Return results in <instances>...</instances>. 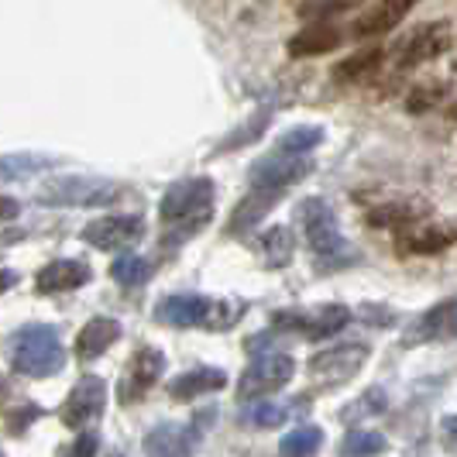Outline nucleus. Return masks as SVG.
Here are the masks:
<instances>
[{
	"label": "nucleus",
	"instance_id": "nucleus-19",
	"mask_svg": "<svg viewBox=\"0 0 457 457\" xmlns=\"http://www.w3.org/2000/svg\"><path fill=\"white\" fill-rule=\"evenodd\" d=\"M117 337H120V323L111 320V317H93V320L79 330V337H76V354H79L83 361H93V358H100Z\"/></svg>",
	"mask_w": 457,
	"mask_h": 457
},
{
	"label": "nucleus",
	"instance_id": "nucleus-40",
	"mask_svg": "<svg viewBox=\"0 0 457 457\" xmlns=\"http://www.w3.org/2000/svg\"><path fill=\"white\" fill-rule=\"evenodd\" d=\"M24 237V230H7V234H0V245H7V241H18Z\"/></svg>",
	"mask_w": 457,
	"mask_h": 457
},
{
	"label": "nucleus",
	"instance_id": "nucleus-18",
	"mask_svg": "<svg viewBox=\"0 0 457 457\" xmlns=\"http://www.w3.org/2000/svg\"><path fill=\"white\" fill-rule=\"evenodd\" d=\"M228 386V375L220 368H196V371H186L179 378L169 382V395L179 399V403H189L196 395H206V392H220Z\"/></svg>",
	"mask_w": 457,
	"mask_h": 457
},
{
	"label": "nucleus",
	"instance_id": "nucleus-41",
	"mask_svg": "<svg viewBox=\"0 0 457 457\" xmlns=\"http://www.w3.org/2000/svg\"><path fill=\"white\" fill-rule=\"evenodd\" d=\"M111 457H120V454H111Z\"/></svg>",
	"mask_w": 457,
	"mask_h": 457
},
{
	"label": "nucleus",
	"instance_id": "nucleus-42",
	"mask_svg": "<svg viewBox=\"0 0 457 457\" xmlns=\"http://www.w3.org/2000/svg\"><path fill=\"white\" fill-rule=\"evenodd\" d=\"M0 457H4V451H0Z\"/></svg>",
	"mask_w": 457,
	"mask_h": 457
},
{
	"label": "nucleus",
	"instance_id": "nucleus-33",
	"mask_svg": "<svg viewBox=\"0 0 457 457\" xmlns=\"http://www.w3.org/2000/svg\"><path fill=\"white\" fill-rule=\"evenodd\" d=\"M410 210L406 206H386V210H375L371 213V224L375 228H403V224H410Z\"/></svg>",
	"mask_w": 457,
	"mask_h": 457
},
{
	"label": "nucleus",
	"instance_id": "nucleus-14",
	"mask_svg": "<svg viewBox=\"0 0 457 457\" xmlns=\"http://www.w3.org/2000/svg\"><path fill=\"white\" fill-rule=\"evenodd\" d=\"M447 46H451V28L444 21H430L403 46V59H399V62H403V66H420V62H427V59H436Z\"/></svg>",
	"mask_w": 457,
	"mask_h": 457
},
{
	"label": "nucleus",
	"instance_id": "nucleus-12",
	"mask_svg": "<svg viewBox=\"0 0 457 457\" xmlns=\"http://www.w3.org/2000/svg\"><path fill=\"white\" fill-rule=\"evenodd\" d=\"M423 341H457V299H444L434 310H427L420 320L412 323L406 334V344Z\"/></svg>",
	"mask_w": 457,
	"mask_h": 457
},
{
	"label": "nucleus",
	"instance_id": "nucleus-30",
	"mask_svg": "<svg viewBox=\"0 0 457 457\" xmlns=\"http://www.w3.org/2000/svg\"><path fill=\"white\" fill-rule=\"evenodd\" d=\"M269 117H272V111H269V107H262V111H258V114H254L245 128H237V131H234V137H228V141L220 145V152H230V148H237V145H248V141H254V137L265 131Z\"/></svg>",
	"mask_w": 457,
	"mask_h": 457
},
{
	"label": "nucleus",
	"instance_id": "nucleus-22",
	"mask_svg": "<svg viewBox=\"0 0 457 457\" xmlns=\"http://www.w3.org/2000/svg\"><path fill=\"white\" fill-rule=\"evenodd\" d=\"M55 165L52 155H38V152H14V155H0V183H18V179H31L38 172H48Z\"/></svg>",
	"mask_w": 457,
	"mask_h": 457
},
{
	"label": "nucleus",
	"instance_id": "nucleus-1",
	"mask_svg": "<svg viewBox=\"0 0 457 457\" xmlns=\"http://www.w3.org/2000/svg\"><path fill=\"white\" fill-rule=\"evenodd\" d=\"M7 361L18 375H28V378H48L55 371H62L66 365V351H62V341L52 327H42V323H31V327H21L11 334L7 341Z\"/></svg>",
	"mask_w": 457,
	"mask_h": 457
},
{
	"label": "nucleus",
	"instance_id": "nucleus-8",
	"mask_svg": "<svg viewBox=\"0 0 457 457\" xmlns=\"http://www.w3.org/2000/svg\"><path fill=\"white\" fill-rule=\"evenodd\" d=\"M104 406H107V386H104V378L83 375L66 395L59 416H62V423H66L69 430H83V427H90L93 420L104 412Z\"/></svg>",
	"mask_w": 457,
	"mask_h": 457
},
{
	"label": "nucleus",
	"instance_id": "nucleus-11",
	"mask_svg": "<svg viewBox=\"0 0 457 457\" xmlns=\"http://www.w3.org/2000/svg\"><path fill=\"white\" fill-rule=\"evenodd\" d=\"M275 323H289L303 337L320 341V337H330V334H337L341 327L351 323V310L347 306H320L313 313H278Z\"/></svg>",
	"mask_w": 457,
	"mask_h": 457
},
{
	"label": "nucleus",
	"instance_id": "nucleus-3",
	"mask_svg": "<svg viewBox=\"0 0 457 457\" xmlns=\"http://www.w3.org/2000/svg\"><path fill=\"white\" fill-rule=\"evenodd\" d=\"M245 303H228V299L210 296H169L159 303L155 320L172 323V327H204V330H230L237 317L245 313Z\"/></svg>",
	"mask_w": 457,
	"mask_h": 457
},
{
	"label": "nucleus",
	"instance_id": "nucleus-24",
	"mask_svg": "<svg viewBox=\"0 0 457 457\" xmlns=\"http://www.w3.org/2000/svg\"><path fill=\"white\" fill-rule=\"evenodd\" d=\"M382 66V48H365V52H354L351 59H344L334 66V76L344 83H354V79H368L375 76V69Z\"/></svg>",
	"mask_w": 457,
	"mask_h": 457
},
{
	"label": "nucleus",
	"instance_id": "nucleus-37",
	"mask_svg": "<svg viewBox=\"0 0 457 457\" xmlns=\"http://www.w3.org/2000/svg\"><path fill=\"white\" fill-rule=\"evenodd\" d=\"M18 217V204L11 200V196H0V224H7V220H14Z\"/></svg>",
	"mask_w": 457,
	"mask_h": 457
},
{
	"label": "nucleus",
	"instance_id": "nucleus-38",
	"mask_svg": "<svg viewBox=\"0 0 457 457\" xmlns=\"http://www.w3.org/2000/svg\"><path fill=\"white\" fill-rule=\"evenodd\" d=\"M440 430H444V436H447L451 444H457V416H447V420L440 423Z\"/></svg>",
	"mask_w": 457,
	"mask_h": 457
},
{
	"label": "nucleus",
	"instance_id": "nucleus-36",
	"mask_svg": "<svg viewBox=\"0 0 457 457\" xmlns=\"http://www.w3.org/2000/svg\"><path fill=\"white\" fill-rule=\"evenodd\" d=\"M296 11L303 14V18H323V24H327V18L351 11V4H299Z\"/></svg>",
	"mask_w": 457,
	"mask_h": 457
},
{
	"label": "nucleus",
	"instance_id": "nucleus-4",
	"mask_svg": "<svg viewBox=\"0 0 457 457\" xmlns=\"http://www.w3.org/2000/svg\"><path fill=\"white\" fill-rule=\"evenodd\" d=\"M117 186L107 179H96V176H62V179H52V183L38 193V204L42 206H107L114 204Z\"/></svg>",
	"mask_w": 457,
	"mask_h": 457
},
{
	"label": "nucleus",
	"instance_id": "nucleus-17",
	"mask_svg": "<svg viewBox=\"0 0 457 457\" xmlns=\"http://www.w3.org/2000/svg\"><path fill=\"white\" fill-rule=\"evenodd\" d=\"M341 46V31L334 24H306L299 35L289 38V55L296 59H313V55H323V52H334Z\"/></svg>",
	"mask_w": 457,
	"mask_h": 457
},
{
	"label": "nucleus",
	"instance_id": "nucleus-28",
	"mask_svg": "<svg viewBox=\"0 0 457 457\" xmlns=\"http://www.w3.org/2000/svg\"><path fill=\"white\" fill-rule=\"evenodd\" d=\"M320 141H323V128H317V124L293 128V131H286V135L278 137V155H293V159H299V152H310V148H317Z\"/></svg>",
	"mask_w": 457,
	"mask_h": 457
},
{
	"label": "nucleus",
	"instance_id": "nucleus-21",
	"mask_svg": "<svg viewBox=\"0 0 457 457\" xmlns=\"http://www.w3.org/2000/svg\"><path fill=\"white\" fill-rule=\"evenodd\" d=\"M189 430L179 423H162L145 436V454L148 457H189Z\"/></svg>",
	"mask_w": 457,
	"mask_h": 457
},
{
	"label": "nucleus",
	"instance_id": "nucleus-15",
	"mask_svg": "<svg viewBox=\"0 0 457 457\" xmlns=\"http://www.w3.org/2000/svg\"><path fill=\"white\" fill-rule=\"evenodd\" d=\"M90 282V265L87 262H76V258H62V262H52L46 265L35 286L38 293H69V289H79Z\"/></svg>",
	"mask_w": 457,
	"mask_h": 457
},
{
	"label": "nucleus",
	"instance_id": "nucleus-39",
	"mask_svg": "<svg viewBox=\"0 0 457 457\" xmlns=\"http://www.w3.org/2000/svg\"><path fill=\"white\" fill-rule=\"evenodd\" d=\"M14 282H18V275L14 272H0V293H4V289H11Z\"/></svg>",
	"mask_w": 457,
	"mask_h": 457
},
{
	"label": "nucleus",
	"instance_id": "nucleus-9",
	"mask_svg": "<svg viewBox=\"0 0 457 457\" xmlns=\"http://www.w3.org/2000/svg\"><path fill=\"white\" fill-rule=\"evenodd\" d=\"M145 234V220L135 213H114V217H96L83 228V241L100 248V252H117L135 245L137 237Z\"/></svg>",
	"mask_w": 457,
	"mask_h": 457
},
{
	"label": "nucleus",
	"instance_id": "nucleus-34",
	"mask_svg": "<svg viewBox=\"0 0 457 457\" xmlns=\"http://www.w3.org/2000/svg\"><path fill=\"white\" fill-rule=\"evenodd\" d=\"M286 406H275V403H262V406H254L252 410V423L254 427H278L282 420H286Z\"/></svg>",
	"mask_w": 457,
	"mask_h": 457
},
{
	"label": "nucleus",
	"instance_id": "nucleus-35",
	"mask_svg": "<svg viewBox=\"0 0 457 457\" xmlns=\"http://www.w3.org/2000/svg\"><path fill=\"white\" fill-rule=\"evenodd\" d=\"M96 447H100L96 434H79L72 444H66V447L59 451V457H96Z\"/></svg>",
	"mask_w": 457,
	"mask_h": 457
},
{
	"label": "nucleus",
	"instance_id": "nucleus-27",
	"mask_svg": "<svg viewBox=\"0 0 457 457\" xmlns=\"http://www.w3.org/2000/svg\"><path fill=\"white\" fill-rule=\"evenodd\" d=\"M386 451V436L375 430H351L341 440V457H378Z\"/></svg>",
	"mask_w": 457,
	"mask_h": 457
},
{
	"label": "nucleus",
	"instance_id": "nucleus-23",
	"mask_svg": "<svg viewBox=\"0 0 457 457\" xmlns=\"http://www.w3.org/2000/svg\"><path fill=\"white\" fill-rule=\"evenodd\" d=\"M262 254H265V262L272 265V269H282V265H289L293 262V254H296V245H293V230L289 228H272L262 234Z\"/></svg>",
	"mask_w": 457,
	"mask_h": 457
},
{
	"label": "nucleus",
	"instance_id": "nucleus-20",
	"mask_svg": "<svg viewBox=\"0 0 457 457\" xmlns=\"http://www.w3.org/2000/svg\"><path fill=\"white\" fill-rule=\"evenodd\" d=\"M282 200V193H272V189H252L241 204L234 206V213H230V224L228 230L230 234H245V230H252L275 204Z\"/></svg>",
	"mask_w": 457,
	"mask_h": 457
},
{
	"label": "nucleus",
	"instance_id": "nucleus-31",
	"mask_svg": "<svg viewBox=\"0 0 457 457\" xmlns=\"http://www.w3.org/2000/svg\"><path fill=\"white\" fill-rule=\"evenodd\" d=\"M386 410V395L378 389H368L358 403H351L347 412H344V420L351 423V420H365V416H378V412Z\"/></svg>",
	"mask_w": 457,
	"mask_h": 457
},
{
	"label": "nucleus",
	"instance_id": "nucleus-26",
	"mask_svg": "<svg viewBox=\"0 0 457 457\" xmlns=\"http://www.w3.org/2000/svg\"><path fill=\"white\" fill-rule=\"evenodd\" d=\"M320 444H323L320 427H299V430L282 436L278 451H282V457H313L320 451Z\"/></svg>",
	"mask_w": 457,
	"mask_h": 457
},
{
	"label": "nucleus",
	"instance_id": "nucleus-16",
	"mask_svg": "<svg viewBox=\"0 0 457 457\" xmlns=\"http://www.w3.org/2000/svg\"><path fill=\"white\" fill-rule=\"evenodd\" d=\"M410 11H412L410 0H378V4H371V7L361 11V18H358V24H354V35H358V38L382 35V31L395 28Z\"/></svg>",
	"mask_w": 457,
	"mask_h": 457
},
{
	"label": "nucleus",
	"instance_id": "nucleus-13",
	"mask_svg": "<svg viewBox=\"0 0 457 457\" xmlns=\"http://www.w3.org/2000/svg\"><path fill=\"white\" fill-rule=\"evenodd\" d=\"M162 368H165L162 351H155V347L137 351L135 361L128 365L124 382H120V403H135V399H141V395H145V392L152 389V386L162 378Z\"/></svg>",
	"mask_w": 457,
	"mask_h": 457
},
{
	"label": "nucleus",
	"instance_id": "nucleus-6",
	"mask_svg": "<svg viewBox=\"0 0 457 457\" xmlns=\"http://www.w3.org/2000/svg\"><path fill=\"white\" fill-rule=\"evenodd\" d=\"M293 358L289 354H282V351H265V354H258L248 371L241 375V386H237V399L245 403V399H262V395H272L278 392L289 378H293Z\"/></svg>",
	"mask_w": 457,
	"mask_h": 457
},
{
	"label": "nucleus",
	"instance_id": "nucleus-2",
	"mask_svg": "<svg viewBox=\"0 0 457 457\" xmlns=\"http://www.w3.org/2000/svg\"><path fill=\"white\" fill-rule=\"evenodd\" d=\"M159 213L169 228H176L172 241L196 234L200 228H206L213 213V183L200 176V179H183V183L169 186L159 204Z\"/></svg>",
	"mask_w": 457,
	"mask_h": 457
},
{
	"label": "nucleus",
	"instance_id": "nucleus-25",
	"mask_svg": "<svg viewBox=\"0 0 457 457\" xmlns=\"http://www.w3.org/2000/svg\"><path fill=\"white\" fill-rule=\"evenodd\" d=\"M447 245H451V230L434 228V224L403 234V248H406V252H416V254H436V252H444Z\"/></svg>",
	"mask_w": 457,
	"mask_h": 457
},
{
	"label": "nucleus",
	"instance_id": "nucleus-29",
	"mask_svg": "<svg viewBox=\"0 0 457 457\" xmlns=\"http://www.w3.org/2000/svg\"><path fill=\"white\" fill-rule=\"evenodd\" d=\"M111 275H114L117 286H145L152 278V265L145 258H137V254H124V258L114 262Z\"/></svg>",
	"mask_w": 457,
	"mask_h": 457
},
{
	"label": "nucleus",
	"instance_id": "nucleus-7",
	"mask_svg": "<svg viewBox=\"0 0 457 457\" xmlns=\"http://www.w3.org/2000/svg\"><path fill=\"white\" fill-rule=\"evenodd\" d=\"M368 361V347L365 344H337L330 351L313 354L310 361V375L320 382V386H344L351 382Z\"/></svg>",
	"mask_w": 457,
	"mask_h": 457
},
{
	"label": "nucleus",
	"instance_id": "nucleus-32",
	"mask_svg": "<svg viewBox=\"0 0 457 457\" xmlns=\"http://www.w3.org/2000/svg\"><path fill=\"white\" fill-rule=\"evenodd\" d=\"M447 93V87L444 83H427V87H416V90L410 93V100H406V107H410L412 114H423V111H430V107H436L440 104V96Z\"/></svg>",
	"mask_w": 457,
	"mask_h": 457
},
{
	"label": "nucleus",
	"instance_id": "nucleus-5",
	"mask_svg": "<svg viewBox=\"0 0 457 457\" xmlns=\"http://www.w3.org/2000/svg\"><path fill=\"white\" fill-rule=\"evenodd\" d=\"M299 228H303L306 245L320 254V258H327V265H330L334 254L344 252L341 228H337V217H334V210L327 206V200H317V196L303 200V204H299Z\"/></svg>",
	"mask_w": 457,
	"mask_h": 457
},
{
	"label": "nucleus",
	"instance_id": "nucleus-10",
	"mask_svg": "<svg viewBox=\"0 0 457 457\" xmlns=\"http://www.w3.org/2000/svg\"><path fill=\"white\" fill-rule=\"evenodd\" d=\"M313 172V162L306 159H293V155H269V159H258L248 172L254 189H272V193H282L289 186L303 183L306 176Z\"/></svg>",
	"mask_w": 457,
	"mask_h": 457
}]
</instances>
